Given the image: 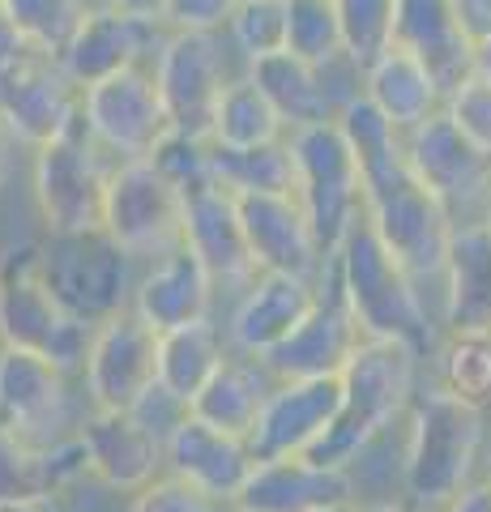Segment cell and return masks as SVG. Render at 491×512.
Here are the masks:
<instances>
[{
  "mask_svg": "<svg viewBox=\"0 0 491 512\" xmlns=\"http://www.w3.org/2000/svg\"><path fill=\"white\" fill-rule=\"evenodd\" d=\"M355 500V478L351 470L321 466L304 457H269L257 461L231 508H252V512H321L329 504Z\"/></svg>",
  "mask_w": 491,
  "mask_h": 512,
  "instance_id": "25",
  "label": "cell"
},
{
  "mask_svg": "<svg viewBox=\"0 0 491 512\" xmlns=\"http://www.w3.org/2000/svg\"><path fill=\"white\" fill-rule=\"evenodd\" d=\"M287 5H291L287 52L316 64V69L346 56V39H342V22H338L334 0H287Z\"/></svg>",
  "mask_w": 491,
  "mask_h": 512,
  "instance_id": "39",
  "label": "cell"
},
{
  "mask_svg": "<svg viewBox=\"0 0 491 512\" xmlns=\"http://www.w3.org/2000/svg\"><path fill=\"white\" fill-rule=\"evenodd\" d=\"M244 73L261 86V94L274 111L287 124V133L295 128H308V124H321V120H334V103H329V90H325V73L316 64L299 60L295 52H274V56H261L244 64Z\"/></svg>",
  "mask_w": 491,
  "mask_h": 512,
  "instance_id": "31",
  "label": "cell"
},
{
  "mask_svg": "<svg viewBox=\"0 0 491 512\" xmlns=\"http://www.w3.org/2000/svg\"><path fill=\"white\" fill-rule=\"evenodd\" d=\"M231 355L227 329H218L210 316L193 325L158 333V384H167L176 397L193 406V397L210 384V376Z\"/></svg>",
  "mask_w": 491,
  "mask_h": 512,
  "instance_id": "32",
  "label": "cell"
},
{
  "mask_svg": "<svg viewBox=\"0 0 491 512\" xmlns=\"http://www.w3.org/2000/svg\"><path fill=\"white\" fill-rule=\"evenodd\" d=\"M82 120H86V133L116 163H124V158H150L171 133V116H167L163 94H158L150 64H133V69H120L112 77H103V82L86 86Z\"/></svg>",
  "mask_w": 491,
  "mask_h": 512,
  "instance_id": "10",
  "label": "cell"
},
{
  "mask_svg": "<svg viewBox=\"0 0 491 512\" xmlns=\"http://www.w3.org/2000/svg\"><path fill=\"white\" fill-rule=\"evenodd\" d=\"M453 18L462 26V35L479 47L483 39H491V0H449Z\"/></svg>",
  "mask_w": 491,
  "mask_h": 512,
  "instance_id": "46",
  "label": "cell"
},
{
  "mask_svg": "<svg viewBox=\"0 0 491 512\" xmlns=\"http://www.w3.org/2000/svg\"><path fill=\"white\" fill-rule=\"evenodd\" d=\"M406 163L415 180L440 197L453 222H483L491 197V154L457 133L445 111L406 133Z\"/></svg>",
  "mask_w": 491,
  "mask_h": 512,
  "instance_id": "13",
  "label": "cell"
},
{
  "mask_svg": "<svg viewBox=\"0 0 491 512\" xmlns=\"http://www.w3.org/2000/svg\"><path fill=\"white\" fill-rule=\"evenodd\" d=\"M184 188L154 158H124L107 184L103 231L141 265L184 244Z\"/></svg>",
  "mask_w": 491,
  "mask_h": 512,
  "instance_id": "9",
  "label": "cell"
},
{
  "mask_svg": "<svg viewBox=\"0 0 491 512\" xmlns=\"http://www.w3.org/2000/svg\"><path fill=\"white\" fill-rule=\"evenodd\" d=\"M158 94L167 103L171 133L205 137L210 141V124L218 99L231 82L227 73V47L223 35H188V30H167L158 56L150 60Z\"/></svg>",
  "mask_w": 491,
  "mask_h": 512,
  "instance_id": "11",
  "label": "cell"
},
{
  "mask_svg": "<svg viewBox=\"0 0 491 512\" xmlns=\"http://www.w3.org/2000/svg\"><path fill=\"white\" fill-rule=\"evenodd\" d=\"M483 478H487V483H491V457H487V470H483Z\"/></svg>",
  "mask_w": 491,
  "mask_h": 512,
  "instance_id": "57",
  "label": "cell"
},
{
  "mask_svg": "<svg viewBox=\"0 0 491 512\" xmlns=\"http://www.w3.org/2000/svg\"><path fill=\"white\" fill-rule=\"evenodd\" d=\"M90 333V325L73 320L47 291L39 274V248L5 252L0 261V346L30 350L65 367L69 376H82Z\"/></svg>",
  "mask_w": 491,
  "mask_h": 512,
  "instance_id": "6",
  "label": "cell"
},
{
  "mask_svg": "<svg viewBox=\"0 0 491 512\" xmlns=\"http://www.w3.org/2000/svg\"><path fill=\"white\" fill-rule=\"evenodd\" d=\"M158 380V329L133 308L94 325L82 363V389L94 410H129Z\"/></svg>",
  "mask_w": 491,
  "mask_h": 512,
  "instance_id": "14",
  "label": "cell"
},
{
  "mask_svg": "<svg viewBox=\"0 0 491 512\" xmlns=\"http://www.w3.org/2000/svg\"><path fill=\"white\" fill-rule=\"evenodd\" d=\"M167 39V26H146L133 22L116 9H90L82 30L69 39V47L56 56V64L65 69V77L86 90L103 77H112L120 69H133V64H146L158 56V47Z\"/></svg>",
  "mask_w": 491,
  "mask_h": 512,
  "instance_id": "22",
  "label": "cell"
},
{
  "mask_svg": "<svg viewBox=\"0 0 491 512\" xmlns=\"http://www.w3.org/2000/svg\"><path fill=\"white\" fill-rule=\"evenodd\" d=\"M163 461H167V474L201 487L205 495H214V500L227 504V508L240 500L248 474L257 466V457H252V448H248V436L210 427L205 419H197V414H188L176 436L167 440Z\"/></svg>",
  "mask_w": 491,
  "mask_h": 512,
  "instance_id": "23",
  "label": "cell"
},
{
  "mask_svg": "<svg viewBox=\"0 0 491 512\" xmlns=\"http://www.w3.org/2000/svg\"><path fill=\"white\" fill-rule=\"evenodd\" d=\"M30 52L26 39L18 35V26L9 22V9H5V0H0V64H13V60H22Z\"/></svg>",
  "mask_w": 491,
  "mask_h": 512,
  "instance_id": "49",
  "label": "cell"
},
{
  "mask_svg": "<svg viewBox=\"0 0 491 512\" xmlns=\"http://www.w3.org/2000/svg\"><path fill=\"white\" fill-rule=\"evenodd\" d=\"M393 43L419 56L445 94L474 73V43L462 35L449 0H398Z\"/></svg>",
  "mask_w": 491,
  "mask_h": 512,
  "instance_id": "28",
  "label": "cell"
},
{
  "mask_svg": "<svg viewBox=\"0 0 491 512\" xmlns=\"http://www.w3.org/2000/svg\"><path fill=\"white\" fill-rule=\"evenodd\" d=\"M363 218L372 222L402 269L419 282V291H436L445 282V261H449V239H453V214L440 205V197L427 184L415 180V171L393 175L389 184H376L363 192Z\"/></svg>",
  "mask_w": 491,
  "mask_h": 512,
  "instance_id": "7",
  "label": "cell"
},
{
  "mask_svg": "<svg viewBox=\"0 0 491 512\" xmlns=\"http://www.w3.org/2000/svg\"><path fill=\"white\" fill-rule=\"evenodd\" d=\"M107 9L124 13V18H133V22H146V26H163L167 0H107Z\"/></svg>",
  "mask_w": 491,
  "mask_h": 512,
  "instance_id": "48",
  "label": "cell"
},
{
  "mask_svg": "<svg viewBox=\"0 0 491 512\" xmlns=\"http://www.w3.org/2000/svg\"><path fill=\"white\" fill-rule=\"evenodd\" d=\"M440 384L470 406L491 402V333H449L440 350Z\"/></svg>",
  "mask_w": 491,
  "mask_h": 512,
  "instance_id": "37",
  "label": "cell"
},
{
  "mask_svg": "<svg viewBox=\"0 0 491 512\" xmlns=\"http://www.w3.org/2000/svg\"><path fill=\"white\" fill-rule=\"evenodd\" d=\"M338 278L342 299L351 303V312L359 320V329L368 338H389L415 346L427 359L436 350V316L427 308V295L419 291V282L406 274L402 261L393 256L380 235L372 231L368 218H359L338 252L329 256Z\"/></svg>",
  "mask_w": 491,
  "mask_h": 512,
  "instance_id": "2",
  "label": "cell"
},
{
  "mask_svg": "<svg viewBox=\"0 0 491 512\" xmlns=\"http://www.w3.org/2000/svg\"><path fill=\"white\" fill-rule=\"evenodd\" d=\"M47 504H22V508H0V512H43Z\"/></svg>",
  "mask_w": 491,
  "mask_h": 512,
  "instance_id": "54",
  "label": "cell"
},
{
  "mask_svg": "<svg viewBox=\"0 0 491 512\" xmlns=\"http://www.w3.org/2000/svg\"><path fill=\"white\" fill-rule=\"evenodd\" d=\"M214 295H218L214 274L205 269V261L193 248L180 244L167 256H158V261L141 265L133 312L158 333H167V329H180V325H193V320L210 316Z\"/></svg>",
  "mask_w": 491,
  "mask_h": 512,
  "instance_id": "24",
  "label": "cell"
},
{
  "mask_svg": "<svg viewBox=\"0 0 491 512\" xmlns=\"http://www.w3.org/2000/svg\"><path fill=\"white\" fill-rule=\"evenodd\" d=\"M210 167L214 180L231 192H295V154L287 137L252 150L210 146Z\"/></svg>",
  "mask_w": 491,
  "mask_h": 512,
  "instance_id": "35",
  "label": "cell"
},
{
  "mask_svg": "<svg viewBox=\"0 0 491 512\" xmlns=\"http://www.w3.org/2000/svg\"><path fill=\"white\" fill-rule=\"evenodd\" d=\"M363 94H368L402 133L419 128L423 120H432L436 111H445V90H440L432 69L398 43H393L389 52H380L368 69H363Z\"/></svg>",
  "mask_w": 491,
  "mask_h": 512,
  "instance_id": "29",
  "label": "cell"
},
{
  "mask_svg": "<svg viewBox=\"0 0 491 512\" xmlns=\"http://www.w3.org/2000/svg\"><path fill=\"white\" fill-rule=\"evenodd\" d=\"M77 474H86V453L77 436L39 448L0 431V508L52 504V495L65 491Z\"/></svg>",
  "mask_w": 491,
  "mask_h": 512,
  "instance_id": "27",
  "label": "cell"
},
{
  "mask_svg": "<svg viewBox=\"0 0 491 512\" xmlns=\"http://www.w3.org/2000/svg\"><path fill=\"white\" fill-rule=\"evenodd\" d=\"M287 26H291V5L287 0H240L227 26V43L244 56V64L287 52Z\"/></svg>",
  "mask_w": 491,
  "mask_h": 512,
  "instance_id": "38",
  "label": "cell"
},
{
  "mask_svg": "<svg viewBox=\"0 0 491 512\" xmlns=\"http://www.w3.org/2000/svg\"><path fill=\"white\" fill-rule=\"evenodd\" d=\"M129 414H133V419H137L141 427L150 431V436H154L158 444L167 448V440H171V436H176V431H180V423L188 419V414H193V406H188L184 397H176V393H171L167 384H158V380H154L150 389L141 393L137 402L129 406Z\"/></svg>",
  "mask_w": 491,
  "mask_h": 512,
  "instance_id": "44",
  "label": "cell"
},
{
  "mask_svg": "<svg viewBox=\"0 0 491 512\" xmlns=\"http://www.w3.org/2000/svg\"><path fill=\"white\" fill-rule=\"evenodd\" d=\"M274 372L265 367V359H252L231 350L223 359V367L210 376V384L193 397V414L205 419L210 427L235 431V436H248L257 427V414L265 406L269 389H274Z\"/></svg>",
  "mask_w": 491,
  "mask_h": 512,
  "instance_id": "30",
  "label": "cell"
},
{
  "mask_svg": "<svg viewBox=\"0 0 491 512\" xmlns=\"http://www.w3.org/2000/svg\"><path fill=\"white\" fill-rule=\"evenodd\" d=\"M13 150H18V137L9 133V124H5V120H0V184H5V175H9Z\"/></svg>",
  "mask_w": 491,
  "mask_h": 512,
  "instance_id": "50",
  "label": "cell"
},
{
  "mask_svg": "<svg viewBox=\"0 0 491 512\" xmlns=\"http://www.w3.org/2000/svg\"><path fill=\"white\" fill-rule=\"evenodd\" d=\"M406 423L410 431L402 461V500L436 512L474 478H483V406H470L445 384H436V389L415 393Z\"/></svg>",
  "mask_w": 491,
  "mask_h": 512,
  "instance_id": "3",
  "label": "cell"
},
{
  "mask_svg": "<svg viewBox=\"0 0 491 512\" xmlns=\"http://www.w3.org/2000/svg\"><path fill=\"white\" fill-rule=\"evenodd\" d=\"M129 512H227V504H218L214 495H205L176 474H158L146 491L133 495Z\"/></svg>",
  "mask_w": 491,
  "mask_h": 512,
  "instance_id": "43",
  "label": "cell"
},
{
  "mask_svg": "<svg viewBox=\"0 0 491 512\" xmlns=\"http://www.w3.org/2000/svg\"><path fill=\"white\" fill-rule=\"evenodd\" d=\"M39 274L60 308L94 329L116 312L133 308L141 261L124 252L107 231L47 235L39 244Z\"/></svg>",
  "mask_w": 491,
  "mask_h": 512,
  "instance_id": "4",
  "label": "cell"
},
{
  "mask_svg": "<svg viewBox=\"0 0 491 512\" xmlns=\"http://www.w3.org/2000/svg\"><path fill=\"white\" fill-rule=\"evenodd\" d=\"M368 342V333L359 329L351 303L342 299L334 265H325L321 274V299L316 308L299 320V329L282 346L265 355V367L278 380H321V376H342L346 363L355 359V350Z\"/></svg>",
  "mask_w": 491,
  "mask_h": 512,
  "instance_id": "16",
  "label": "cell"
},
{
  "mask_svg": "<svg viewBox=\"0 0 491 512\" xmlns=\"http://www.w3.org/2000/svg\"><path fill=\"white\" fill-rule=\"evenodd\" d=\"M227 512H252V508H227Z\"/></svg>",
  "mask_w": 491,
  "mask_h": 512,
  "instance_id": "58",
  "label": "cell"
},
{
  "mask_svg": "<svg viewBox=\"0 0 491 512\" xmlns=\"http://www.w3.org/2000/svg\"><path fill=\"white\" fill-rule=\"evenodd\" d=\"M77 440L86 453V474L99 478L107 491L137 495L158 474H167L163 444L141 427L129 410H86L77 423Z\"/></svg>",
  "mask_w": 491,
  "mask_h": 512,
  "instance_id": "19",
  "label": "cell"
},
{
  "mask_svg": "<svg viewBox=\"0 0 491 512\" xmlns=\"http://www.w3.org/2000/svg\"><path fill=\"white\" fill-rule=\"evenodd\" d=\"M445 116L457 124V133L474 141L483 154H491V82L479 73L462 77L445 94Z\"/></svg>",
  "mask_w": 491,
  "mask_h": 512,
  "instance_id": "41",
  "label": "cell"
},
{
  "mask_svg": "<svg viewBox=\"0 0 491 512\" xmlns=\"http://www.w3.org/2000/svg\"><path fill=\"white\" fill-rule=\"evenodd\" d=\"M436 512H491V483L487 478H474L466 491H457L453 500L445 508H436Z\"/></svg>",
  "mask_w": 491,
  "mask_h": 512,
  "instance_id": "47",
  "label": "cell"
},
{
  "mask_svg": "<svg viewBox=\"0 0 491 512\" xmlns=\"http://www.w3.org/2000/svg\"><path fill=\"white\" fill-rule=\"evenodd\" d=\"M287 137V124L274 111V103L261 94V86L248 73H235L223 99H218L214 124H210V146L223 150H252V146H269V141Z\"/></svg>",
  "mask_w": 491,
  "mask_h": 512,
  "instance_id": "34",
  "label": "cell"
},
{
  "mask_svg": "<svg viewBox=\"0 0 491 512\" xmlns=\"http://www.w3.org/2000/svg\"><path fill=\"white\" fill-rule=\"evenodd\" d=\"M419 350L389 338H368L342 372V410L312 448V461L351 470L380 431L406 419L419 393Z\"/></svg>",
  "mask_w": 491,
  "mask_h": 512,
  "instance_id": "1",
  "label": "cell"
},
{
  "mask_svg": "<svg viewBox=\"0 0 491 512\" xmlns=\"http://www.w3.org/2000/svg\"><path fill=\"white\" fill-rule=\"evenodd\" d=\"M338 22H342V39H346V56L359 69L389 52L393 47V26H398V0H334Z\"/></svg>",
  "mask_w": 491,
  "mask_h": 512,
  "instance_id": "40",
  "label": "cell"
},
{
  "mask_svg": "<svg viewBox=\"0 0 491 512\" xmlns=\"http://www.w3.org/2000/svg\"><path fill=\"white\" fill-rule=\"evenodd\" d=\"M295 154V197L304 201L316 244L334 256L346 231L363 218V171L355 150L346 146L338 120H321L287 133Z\"/></svg>",
  "mask_w": 491,
  "mask_h": 512,
  "instance_id": "8",
  "label": "cell"
},
{
  "mask_svg": "<svg viewBox=\"0 0 491 512\" xmlns=\"http://www.w3.org/2000/svg\"><path fill=\"white\" fill-rule=\"evenodd\" d=\"M150 158H154V163L163 167L184 192H193V188H201V184H210V180H214V167H210V141H205V137L167 133V137H163V146H158Z\"/></svg>",
  "mask_w": 491,
  "mask_h": 512,
  "instance_id": "42",
  "label": "cell"
},
{
  "mask_svg": "<svg viewBox=\"0 0 491 512\" xmlns=\"http://www.w3.org/2000/svg\"><path fill=\"white\" fill-rule=\"evenodd\" d=\"M184 244L193 248L205 269L214 274L218 291H244V286L261 274L252 261L244 222H240V201L235 192L223 188L218 180L201 184L193 192H184Z\"/></svg>",
  "mask_w": 491,
  "mask_h": 512,
  "instance_id": "21",
  "label": "cell"
},
{
  "mask_svg": "<svg viewBox=\"0 0 491 512\" xmlns=\"http://www.w3.org/2000/svg\"><path fill=\"white\" fill-rule=\"evenodd\" d=\"M338 128L346 137V146L355 150L359 171H363V192L376 184H389L393 175L410 171L406 163V133L380 111L368 94H355L346 107H338Z\"/></svg>",
  "mask_w": 491,
  "mask_h": 512,
  "instance_id": "33",
  "label": "cell"
},
{
  "mask_svg": "<svg viewBox=\"0 0 491 512\" xmlns=\"http://www.w3.org/2000/svg\"><path fill=\"white\" fill-rule=\"evenodd\" d=\"M5 9L30 52L52 56V60L65 52L90 13L86 0H5Z\"/></svg>",
  "mask_w": 491,
  "mask_h": 512,
  "instance_id": "36",
  "label": "cell"
},
{
  "mask_svg": "<svg viewBox=\"0 0 491 512\" xmlns=\"http://www.w3.org/2000/svg\"><path fill=\"white\" fill-rule=\"evenodd\" d=\"M342 410V376L321 380H274L257 427L248 431V448L257 461L269 457H304L334 427Z\"/></svg>",
  "mask_w": 491,
  "mask_h": 512,
  "instance_id": "17",
  "label": "cell"
},
{
  "mask_svg": "<svg viewBox=\"0 0 491 512\" xmlns=\"http://www.w3.org/2000/svg\"><path fill=\"white\" fill-rule=\"evenodd\" d=\"M483 222H487V231H491V197H487V210H483Z\"/></svg>",
  "mask_w": 491,
  "mask_h": 512,
  "instance_id": "55",
  "label": "cell"
},
{
  "mask_svg": "<svg viewBox=\"0 0 491 512\" xmlns=\"http://www.w3.org/2000/svg\"><path fill=\"white\" fill-rule=\"evenodd\" d=\"M112 167H116V158L86 133V120H77L65 137L35 150L30 192H35L47 235L103 231Z\"/></svg>",
  "mask_w": 491,
  "mask_h": 512,
  "instance_id": "5",
  "label": "cell"
},
{
  "mask_svg": "<svg viewBox=\"0 0 491 512\" xmlns=\"http://www.w3.org/2000/svg\"><path fill=\"white\" fill-rule=\"evenodd\" d=\"M440 325L449 333H491V231L457 222L440 282Z\"/></svg>",
  "mask_w": 491,
  "mask_h": 512,
  "instance_id": "26",
  "label": "cell"
},
{
  "mask_svg": "<svg viewBox=\"0 0 491 512\" xmlns=\"http://www.w3.org/2000/svg\"><path fill=\"white\" fill-rule=\"evenodd\" d=\"M0 120L9 124L18 146L39 150L82 120V90L52 56L26 52L22 60L0 64Z\"/></svg>",
  "mask_w": 491,
  "mask_h": 512,
  "instance_id": "15",
  "label": "cell"
},
{
  "mask_svg": "<svg viewBox=\"0 0 491 512\" xmlns=\"http://www.w3.org/2000/svg\"><path fill=\"white\" fill-rule=\"evenodd\" d=\"M316 299H321V278H299V274H269L261 269L252 278L227 320V342L231 350L252 359H265L274 346H282L299 329Z\"/></svg>",
  "mask_w": 491,
  "mask_h": 512,
  "instance_id": "20",
  "label": "cell"
},
{
  "mask_svg": "<svg viewBox=\"0 0 491 512\" xmlns=\"http://www.w3.org/2000/svg\"><path fill=\"white\" fill-rule=\"evenodd\" d=\"M321 512H363V508H359V500H342V504H329Z\"/></svg>",
  "mask_w": 491,
  "mask_h": 512,
  "instance_id": "53",
  "label": "cell"
},
{
  "mask_svg": "<svg viewBox=\"0 0 491 512\" xmlns=\"http://www.w3.org/2000/svg\"><path fill=\"white\" fill-rule=\"evenodd\" d=\"M86 5H90V9H103V5H107V0H86Z\"/></svg>",
  "mask_w": 491,
  "mask_h": 512,
  "instance_id": "56",
  "label": "cell"
},
{
  "mask_svg": "<svg viewBox=\"0 0 491 512\" xmlns=\"http://www.w3.org/2000/svg\"><path fill=\"white\" fill-rule=\"evenodd\" d=\"M474 73L491 82V39H483L479 47H474Z\"/></svg>",
  "mask_w": 491,
  "mask_h": 512,
  "instance_id": "51",
  "label": "cell"
},
{
  "mask_svg": "<svg viewBox=\"0 0 491 512\" xmlns=\"http://www.w3.org/2000/svg\"><path fill=\"white\" fill-rule=\"evenodd\" d=\"M69 372L30 350L0 346V431L52 448L77 436Z\"/></svg>",
  "mask_w": 491,
  "mask_h": 512,
  "instance_id": "12",
  "label": "cell"
},
{
  "mask_svg": "<svg viewBox=\"0 0 491 512\" xmlns=\"http://www.w3.org/2000/svg\"><path fill=\"white\" fill-rule=\"evenodd\" d=\"M363 512H423V508H415L410 500H380V504H368Z\"/></svg>",
  "mask_w": 491,
  "mask_h": 512,
  "instance_id": "52",
  "label": "cell"
},
{
  "mask_svg": "<svg viewBox=\"0 0 491 512\" xmlns=\"http://www.w3.org/2000/svg\"><path fill=\"white\" fill-rule=\"evenodd\" d=\"M235 5L240 0H167L163 26L188 30V35H227Z\"/></svg>",
  "mask_w": 491,
  "mask_h": 512,
  "instance_id": "45",
  "label": "cell"
},
{
  "mask_svg": "<svg viewBox=\"0 0 491 512\" xmlns=\"http://www.w3.org/2000/svg\"><path fill=\"white\" fill-rule=\"evenodd\" d=\"M235 201H240V222L257 269L299 278L325 274L329 256L316 244L308 210L295 192H235Z\"/></svg>",
  "mask_w": 491,
  "mask_h": 512,
  "instance_id": "18",
  "label": "cell"
}]
</instances>
